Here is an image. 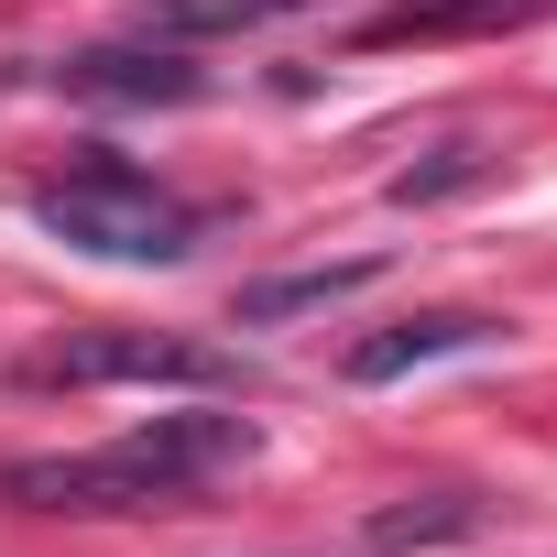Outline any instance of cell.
I'll use <instances>...</instances> for the list:
<instances>
[{"mask_svg": "<svg viewBox=\"0 0 557 557\" xmlns=\"http://www.w3.org/2000/svg\"><path fill=\"white\" fill-rule=\"evenodd\" d=\"M361 285H383L372 251H350V262H307V273H262V285L230 296V318H240V329H285V318H318V307H339V296H361Z\"/></svg>", "mask_w": 557, "mask_h": 557, "instance_id": "obj_6", "label": "cell"}, {"mask_svg": "<svg viewBox=\"0 0 557 557\" xmlns=\"http://www.w3.org/2000/svg\"><path fill=\"white\" fill-rule=\"evenodd\" d=\"M492 513H481V492H405V503H383L361 535L383 546V557H426V546H470Z\"/></svg>", "mask_w": 557, "mask_h": 557, "instance_id": "obj_7", "label": "cell"}, {"mask_svg": "<svg viewBox=\"0 0 557 557\" xmlns=\"http://www.w3.org/2000/svg\"><path fill=\"white\" fill-rule=\"evenodd\" d=\"M66 88H77V99H110V110H186V99L208 88V66H186V45L132 34V45H88V55L66 66Z\"/></svg>", "mask_w": 557, "mask_h": 557, "instance_id": "obj_3", "label": "cell"}, {"mask_svg": "<svg viewBox=\"0 0 557 557\" xmlns=\"http://www.w3.org/2000/svg\"><path fill=\"white\" fill-rule=\"evenodd\" d=\"M535 12H557V0H383L361 45H459V34H513Z\"/></svg>", "mask_w": 557, "mask_h": 557, "instance_id": "obj_5", "label": "cell"}, {"mask_svg": "<svg viewBox=\"0 0 557 557\" xmlns=\"http://www.w3.org/2000/svg\"><path fill=\"white\" fill-rule=\"evenodd\" d=\"M481 339H503V318H481V307H426V318H394V329H372V339H350V383H394V372H416V361H448V350H481Z\"/></svg>", "mask_w": 557, "mask_h": 557, "instance_id": "obj_4", "label": "cell"}, {"mask_svg": "<svg viewBox=\"0 0 557 557\" xmlns=\"http://www.w3.org/2000/svg\"><path fill=\"white\" fill-rule=\"evenodd\" d=\"M34 394H88V383H186V394H230V361L197 339H153V329H99V339H55L23 361Z\"/></svg>", "mask_w": 557, "mask_h": 557, "instance_id": "obj_2", "label": "cell"}, {"mask_svg": "<svg viewBox=\"0 0 557 557\" xmlns=\"http://www.w3.org/2000/svg\"><path fill=\"white\" fill-rule=\"evenodd\" d=\"M481 175H492V153H481V143H437L426 164H405V175H394V208H426V197H459V186H481Z\"/></svg>", "mask_w": 557, "mask_h": 557, "instance_id": "obj_9", "label": "cell"}, {"mask_svg": "<svg viewBox=\"0 0 557 557\" xmlns=\"http://www.w3.org/2000/svg\"><path fill=\"white\" fill-rule=\"evenodd\" d=\"M34 219H45L66 251H88V262H186L197 230H208L175 186H153V175L121 164V153H88V164L45 175V186H34Z\"/></svg>", "mask_w": 557, "mask_h": 557, "instance_id": "obj_1", "label": "cell"}, {"mask_svg": "<svg viewBox=\"0 0 557 557\" xmlns=\"http://www.w3.org/2000/svg\"><path fill=\"white\" fill-rule=\"evenodd\" d=\"M285 12H307V0H143L132 34H153V45H219V34H262Z\"/></svg>", "mask_w": 557, "mask_h": 557, "instance_id": "obj_8", "label": "cell"}]
</instances>
